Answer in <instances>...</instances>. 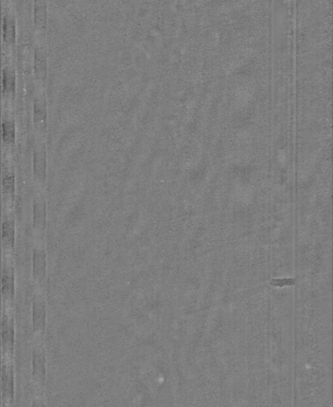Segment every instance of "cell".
Here are the masks:
<instances>
[{"label": "cell", "instance_id": "cell-14", "mask_svg": "<svg viewBox=\"0 0 333 407\" xmlns=\"http://www.w3.org/2000/svg\"><path fill=\"white\" fill-rule=\"evenodd\" d=\"M3 39L5 46L13 47L16 41V21L11 14H6L3 20Z\"/></svg>", "mask_w": 333, "mask_h": 407}, {"label": "cell", "instance_id": "cell-1", "mask_svg": "<svg viewBox=\"0 0 333 407\" xmlns=\"http://www.w3.org/2000/svg\"><path fill=\"white\" fill-rule=\"evenodd\" d=\"M32 382L34 387L33 405H45L46 382V352L45 340L34 339L32 352Z\"/></svg>", "mask_w": 333, "mask_h": 407}, {"label": "cell", "instance_id": "cell-9", "mask_svg": "<svg viewBox=\"0 0 333 407\" xmlns=\"http://www.w3.org/2000/svg\"><path fill=\"white\" fill-rule=\"evenodd\" d=\"M2 406H13L15 400L14 360L2 358Z\"/></svg>", "mask_w": 333, "mask_h": 407}, {"label": "cell", "instance_id": "cell-5", "mask_svg": "<svg viewBox=\"0 0 333 407\" xmlns=\"http://www.w3.org/2000/svg\"><path fill=\"white\" fill-rule=\"evenodd\" d=\"M34 241H44L47 227V201L43 193L35 194L32 202Z\"/></svg>", "mask_w": 333, "mask_h": 407}, {"label": "cell", "instance_id": "cell-4", "mask_svg": "<svg viewBox=\"0 0 333 407\" xmlns=\"http://www.w3.org/2000/svg\"><path fill=\"white\" fill-rule=\"evenodd\" d=\"M14 308L3 307L2 312V356L14 360L15 350Z\"/></svg>", "mask_w": 333, "mask_h": 407}, {"label": "cell", "instance_id": "cell-12", "mask_svg": "<svg viewBox=\"0 0 333 407\" xmlns=\"http://www.w3.org/2000/svg\"><path fill=\"white\" fill-rule=\"evenodd\" d=\"M48 22V7L46 0H34V27L39 41L46 37Z\"/></svg>", "mask_w": 333, "mask_h": 407}, {"label": "cell", "instance_id": "cell-10", "mask_svg": "<svg viewBox=\"0 0 333 407\" xmlns=\"http://www.w3.org/2000/svg\"><path fill=\"white\" fill-rule=\"evenodd\" d=\"M34 74L38 86L45 88L48 76V55L43 41L34 46Z\"/></svg>", "mask_w": 333, "mask_h": 407}, {"label": "cell", "instance_id": "cell-8", "mask_svg": "<svg viewBox=\"0 0 333 407\" xmlns=\"http://www.w3.org/2000/svg\"><path fill=\"white\" fill-rule=\"evenodd\" d=\"M13 258L3 256L2 298L3 307L14 308L15 275Z\"/></svg>", "mask_w": 333, "mask_h": 407}, {"label": "cell", "instance_id": "cell-2", "mask_svg": "<svg viewBox=\"0 0 333 407\" xmlns=\"http://www.w3.org/2000/svg\"><path fill=\"white\" fill-rule=\"evenodd\" d=\"M46 291L34 289L32 307L34 339L45 340L47 307Z\"/></svg>", "mask_w": 333, "mask_h": 407}, {"label": "cell", "instance_id": "cell-11", "mask_svg": "<svg viewBox=\"0 0 333 407\" xmlns=\"http://www.w3.org/2000/svg\"><path fill=\"white\" fill-rule=\"evenodd\" d=\"M3 256L15 259V221L11 215H4L2 225Z\"/></svg>", "mask_w": 333, "mask_h": 407}, {"label": "cell", "instance_id": "cell-3", "mask_svg": "<svg viewBox=\"0 0 333 407\" xmlns=\"http://www.w3.org/2000/svg\"><path fill=\"white\" fill-rule=\"evenodd\" d=\"M47 257L44 241H35L33 251L32 279L34 289L46 291Z\"/></svg>", "mask_w": 333, "mask_h": 407}, {"label": "cell", "instance_id": "cell-6", "mask_svg": "<svg viewBox=\"0 0 333 407\" xmlns=\"http://www.w3.org/2000/svg\"><path fill=\"white\" fill-rule=\"evenodd\" d=\"M32 175L38 187L45 188L47 181V149L43 138H39L34 147Z\"/></svg>", "mask_w": 333, "mask_h": 407}, {"label": "cell", "instance_id": "cell-13", "mask_svg": "<svg viewBox=\"0 0 333 407\" xmlns=\"http://www.w3.org/2000/svg\"><path fill=\"white\" fill-rule=\"evenodd\" d=\"M16 94L15 70L10 67L3 70V95L5 98L15 99Z\"/></svg>", "mask_w": 333, "mask_h": 407}, {"label": "cell", "instance_id": "cell-7", "mask_svg": "<svg viewBox=\"0 0 333 407\" xmlns=\"http://www.w3.org/2000/svg\"><path fill=\"white\" fill-rule=\"evenodd\" d=\"M33 124L38 137L45 139L48 128V105L44 88H41L34 98Z\"/></svg>", "mask_w": 333, "mask_h": 407}, {"label": "cell", "instance_id": "cell-16", "mask_svg": "<svg viewBox=\"0 0 333 407\" xmlns=\"http://www.w3.org/2000/svg\"><path fill=\"white\" fill-rule=\"evenodd\" d=\"M2 137L4 145L13 147L16 142V124L13 119H4Z\"/></svg>", "mask_w": 333, "mask_h": 407}, {"label": "cell", "instance_id": "cell-15", "mask_svg": "<svg viewBox=\"0 0 333 407\" xmlns=\"http://www.w3.org/2000/svg\"><path fill=\"white\" fill-rule=\"evenodd\" d=\"M3 194L5 199L14 201L15 195V175L13 170H4L2 179Z\"/></svg>", "mask_w": 333, "mask_h": 407}]
</instances>
